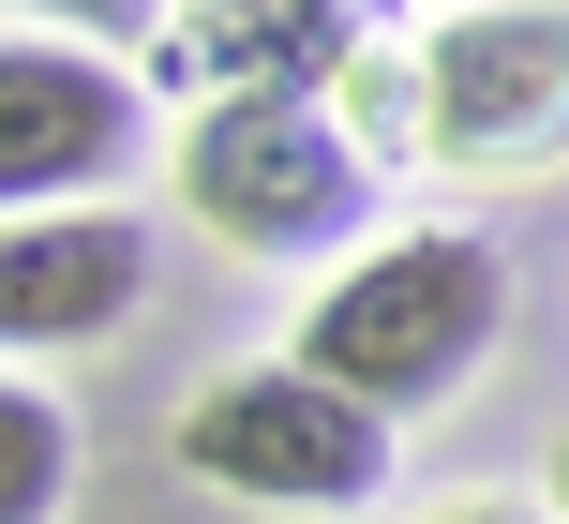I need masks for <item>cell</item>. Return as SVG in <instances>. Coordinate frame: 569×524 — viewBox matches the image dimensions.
I'll use <instances>...</instances> for the list:
<instances>
[{"instance_id": "10", "label": "cell", "mask_w": 569, "mask_h": 524, "mask_svg": "<svg viewBox=\"0 0 569 524\" xmlns=\"http://www.w3.org/2000/svg\"><path fill=\"white\" fill-rule=\"evenodd\" d=\"M450 524H555V510H450Z\"/></svg>"}, {"instance_id": "7", "label": "cell", "mask_w": 569, "mask_h": 524, "mask_svg": "<svg viewBox=\"0 0 569 524\" xmlns=\"http://www.w3.org/2000/svg\"><path fill=\"white\" fill-rule=\"evenodd\" d=\"M180 60L226 75V90H330L360 60V0H196Z\"/></svg>"}, {"instance_id": "6", "label": "cell", "mask_w": 569, "mask_h": 524, "mask_svg": "<svg viewBox=\"0 0 569 524\" xmlns=\"http://www.w3.org/2000/svg\"><path fill=\"white\" fill-rule=\"evenodd\" d=\"M136 300H150V225L136 210H30V225H0V360L120 345Z\"/></svg>"}, {"instance_id": "4", "label": "cell", "mask_w": 569, "mask_h": 524, "mask_svg": "<svg viewBox=\"0 0 569 524\" xmlns=\"http://www.w3.org/2000/svg\"><path fill=\"white\" fill-rule=\"evenodd\" d=\"M166 450H180V480H210V495H240V510H300V524L390 495V420L345 405V390L300 375V360H240V375H210L196 405H180Z\"/></svg>"}, {"instance_id": "5", "label": "cell", "mask_w": 569, "mask_h": 524, "mask_svg": "<svg viewBox=\"0 0 569 524\" xmlns=\"http://www.w3.org/2000/svg\"><path fill=\"white\" fill-rule=\"evenodd\" d=\"M150 150V75L106 46H0V225L106 210V180Z\"/></svg>"}, {"instance_id": "3", "label": "cell", "mask_w": 569, "mask_h": 524, "mask_svg": "<svg viewBox=\"0 0 569 524\" xmlns=\"http://www.w3.org/2000/svg\"><path fill=\"white\" fill-rule=\"evenodd\" d=\"M375 210V150L345 135L330 90H226L180 120V225L226 255H330Z\"/></svg>"}, {"instance_id": "8", "label": "cell", "mask_w": 569, "mask_h": 524, "mask_svg": "<svg viewBox=\"0 0 569 524\" xmlns=\"http://www.w3.org/2000/svg\"><path fill=\"white\" fill-rule=\"evenodd\" d=\"M76 405L60 390H30V375H0V524H60L76 510Z\"/></svg>"}, {"instance_id": "9", "label": "cell", "mask_w": 569, "mask_h": 524, "mask_svg": "<svg viewBox=\"0 0 569 524\" xmlns=\"http://www.w3.org/2000/svg\"><path fill=\"white\" fill-rule=\"evenodd\" d=\"M30 16H60V46H106V60H120L150 16H166V0H30Z\"/></svg>"}, {"instance_id": "1", "label": "cell", "mask_w": 569, "mask_h": 524, "mask_svg": "<svg viewBox=\"0 0 569 524\" xmlns=\"http://www.w3.org/2000/svg\"><path fill=\"white\" fill-rule=\"evenodd\" d=\"M495 330H510V270H495L480 225H390L375 255H345L330 285L300 300V375H330L345 405H375L405 435V420L465 405V375L495 360Z\"/></svg>"}, {"instance_id": "11", "label": "cell", "mask_w": 569, "mask_h": 524, "mask_svg": "<svg viewBox=\"0 0 569 524\" xmlns=\"http://www.w3.org/2000/svg\"><path fill=\"white\" fill-rule=\"evenodd\" d=\"M555 524H569V450H555Z\"/></svg>"}, {"instance_id": "2", "label": "cell", "mask_w": 569, "mask_h": 524, "mask_svg": "<svg viewBox=\"0 0 569 524\" xmlns=\"http://www.w3.org/2000/svg\"><path fill=\"white\" fill-rule=\"evenodd\" d=\"M375 120H405V150L450 180H555L569 165V0H480L435 16L420 60L360 75Z\"/></svg>"}]
</instances>
